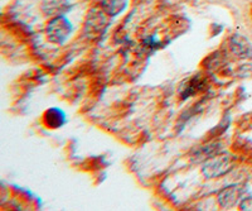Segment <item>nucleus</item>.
I'll return each mask as SVG.
<instances>
[{"mask_svg": "<svg viewBox=\"0 0 252 211\" xmlns=\"http://www.w3.org/2000/svg\"><path fill=\"white\" fill-rule=\"evenodd\" d=\"M111 15L105 9L94 8L89 13L86 21V35L90 39H98L109 28Z\"/></svg>", "mask_w": 252, "mask_h": 211, "instance_id": "1", "label": "nucleus"}, {"mask_svg": "<svg viewBox=\"0 0 252 211\" xmlns=\"http://www.w3.org/2000/svg\"><path fill=\"white\" fill-rule=\"evenodd\" d=\"M72 33V24L66 17H55L47 26V35L52 43L63 44Z\"/></svg>", "mask_w": 252, "mask_h": 211, "instance_id": "2", "label": "nucleus"}, {"mask_svg": "<svg viewBox=\"0 0 252 211\" xmlns=\"http://www.w3.org/2000/svg\"><path fill=\"white\" fill-rule=\"evenodd\" d=\"M232 157L228 154H218L204 163L202 167V174L209 179L223 176L232 170Z\"/></svg>", "mask_w": 252, "mask_h": 211, "instance_id": "3", "label": "nucleus"}, {"mask_svg": "<svg viewBox=\"0 0 252 211\" xmlns=\"http://www.w3.org/2000/svg\"><path fill=\"white\" fill-rule=\"evenodd\" d=\"M244 192V185H241V183H233V185L227 186L218 195V203L224 209L233 208L237 205Z\"/></svg>", "mask_w": 252, "mask_h": 211, "instance_id": "4", "label": "nucleus"}, {"mask_svg": "<svg viewBox=\"0 0 252 211\" xmlns=\"http://www.w3.org/2000/svg\"><path fill=\"white\" fill-rule=\"evenodd\" d=\"M229 49L238 58H252V43L245 35H231V38H229Z\"/></svg>", "mask_w": 252, "mask_h": 211, "instance_id": "5", "label": "nucleus"}, {"mask_svg": "<svg viewBox=\"0 0 252 211\" xmlns=\"http://www.w3.org/2000/svg\"><path fill=\"white\" fill-rule=\"evenodd\" d=\"M220 152H222L220 143H211V144L197 148L192 154V161L193 162H207L213 157L220 154Z\"/></svg>", "mask_w": 252, "mask_h": 211, "instance_id": "6", "label": "nucleus"}, {"mask_svg": "<svg viewBox=\"0 0 252 211\" xmlns=\"http://www.w3.org/2000/svg\"><path fill=\"white\" fill-rule=\"evenodd\" d=\"M44 122L49 128L58 129L64 124L66 116H64V113L62 110L57 109V107H52V109L47 110L46 114H44Z\"/></svg>", "mask_w": 252, "mask_h": 211, "instance_id": "7", "label": "nucleus"}, {"mask_svg": "<svg viewBox=\"0 0 252 211\" xmlns=\"http://www.w3.org/2000/svg\"><path fill=\"white\" fill-rule=\"evenodd\" d=\"M68 9L66 0H46L43 3V10L47 15L60 17Z\"/></svg>", "mask_w": 252, "mask_h": 211, "instance_id": "8", "label": "nucleus"}, {"mask_svg": "<svg viewBox=\"0 0 252 211\" xmlns=\"http://www.w3.org/2000/svg\"><path fill=\"white\" fill-rule=\"evenodd\" d=\"M127 0H102V8L109 13L111 17L118 15L124 10Z\"/></svg>", "mask_w": 252, "mask_h": 211, "instance_id": "9", "label": "nucleus"}, {"mask_svg": "<svg viewBox=\"0 0 252 211\" xmlns=\"http://www.w3.org/2000/svg\"><path fill=\"white\" fill-rule=\"evenodd\" d=\"M202 86H203V81H202V80H199L198 77L190 78L188 81V84H187V86L183 87L182 96H183V99H187L188 96L193 95V94H195L197 91H199Z\"/></svg>", "mask_w": 252, "mask_h": 211, "instance_id": "10", "label": "nucleus"}, {"mask_svg": "<svg viewBox=\"0 0 252 211\" xmlns=\"http://www.w3.org/2000/svg\"><path fill=\"white\" fill-rule=\"evenodd\" d=\"M241 210L245 211H252V197H247V199H244L240 204Z\"/></svg>", "mask_w": 252, "mask_h": 211, "instance_id": "11", "label": "nucleus"}]
</instances>
